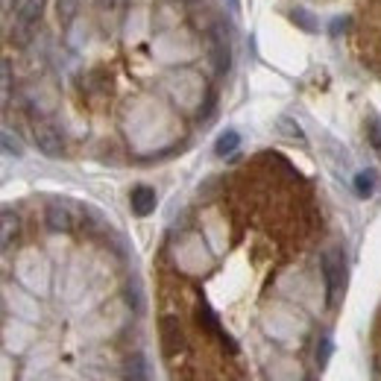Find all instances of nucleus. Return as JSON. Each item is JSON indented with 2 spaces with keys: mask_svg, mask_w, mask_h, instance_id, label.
<instances>
[{
  "mask_svg": "<svg viewBox=\"0 0 381 381\" xmlns=\"http://www.w3.org/2000/svg\"><path fill=\"white\" fill-rule=\"evenodd\" d=\"M323 279H326V296L328 305H338L343 284H346V258L340 247H328L323 255Z\"/></svg>",
  "mask_w": 381,
  "mask_h": 381,
  "instance_id": "obj_1",
  "label": "nucleus"
},
{
  "mask_svg": "<svg viewBox=\"0 0 381 381\" xmlns=\"http://www.w3.org/2000/svg\"><path fill=\"white\" fill-rule=\"evenodd\" d=\"M44 4L47 0H23L21 9H18V18H15V27H12V41L15 44H30L38 21H41V12H44Z\"/></svg>",
  "mask_w": 381,
  "mask_h": 381,
  "instance_id": "obj_2",
  "label": "nucleus"
},
{
  "mask_svg": "<svg viewBox=\"0 0 381 381\" xmlns=\"http://www.w3.org/2000/svg\"><path fill=\"white\" fill-rule=\"evenodd\" d=\"M33 138H36V147H38L44 156L56 159V156L65 153V138H62V132H59L50 121H36V127H33Z\"/></svg>",
  "mask_w": 381,
  "mask_h": 381,
  "instance_id": "obj_3",
  "label": "nucleus"
},
{
  "mask_svg": "<svg viewBox=\"0 0 381 381\" xmlns=\"http://www.w3.org/2000/svg\"><path fill=\"white\" fill-rule=\"evenodd\" d=\"M161 349L164 355H176L182 349V328L176 317H161Z\"/></svg>",
  "mask_w": 381,
  "mask_h": 381,
  "instance_id": "obj_4",
  "label": "nucleus"
},
{
  "mask_svg": "<svg viewBox=\"0 0 381 381\" xmlns=\"http://www.w3.org/2000/svg\"><path fill=\"white\" fill-rule=\"evenodd\" d=\"M129 205H132V211L138 214V218H147V214H153V208H156V190H153L150 185H138V188H132Z\"/></svg>",
  "mask_w": 381,
  "mask_h": 381,
  "instance_id": "obj_5",
  "label": "nucleus"
},
{
  "mask_svg": "<svg viewBox=\"0 0 381 381\" xmlns=\"http://www.w3.org/2000/svg\"><path fill=\"white\" fill-rule=\"evenodd\" d=\"M121 378L124 381H150V364L141 352L129 355V358L124 361V370H121Z\"/></svg>",
  "mask_w": 381,
  "mask_h": 381,
  "instance_id": "obj_6",
  "label": "nucleus"
},
{
  "mask_svg": "<svg viewBox=\"0 0 381 381\" xmlns=\"http://www.w3.org/2000/svg\"><path fill=\"white\" fill-rule=\"evenodd\" d=\"M44 220H47V229H50V232H68L70 226H74V220H70V211H68L62 203L47 205Z\"/></svg>",
  "mask_w": 381,
  "mask_h": 381,
  "instance_id": "obj_7",
  "label": "nucleus"
},
{
  "mask_svg": "<svg viewBox=\"0 0 381 381\" xmlns=\"http://www.w3.org/2000/svg\"><path fill=\"white\" fill-rule=\"evenodd\" d=\"M208 47H211V59H214V68H218V74H226V70H229V44H226L223 33L214 30L211 38H208Z\"/></svg>",
  "mask_w": 381,
  "mask_h": 381,
  "instance_id": "obj_8",
  "label": "nucleus"
},
{
  "mask_svg": "<svg viewBox=\"0 0 381 381\" xmlns=\"http://www.w3.org/2000/svg\"><path fill=\"white\" fill-rule=\"evenodd\" d=\"M18 229H21V220L18 214L4 208V214H0V241H4V247L12 244V237H18Z\"/></svg>",
  "mask_w": 381,
  "mask_h": 381,
  "instance_id": "obj_9",
  "label": "nucleus"
},
{
  "mask_svg": "<svg viewBox=\"0 0 381 381\" xmlns=\"http://www.w3.org/2000/svg\"><path fill=\"white\" fill-rule=\"evenodd\" d=\"M375 190H378V173L375 171H361L358 176H355V194H358L361 200H370Z\"/></svg>",
  "mask_w": 381,
  "mask_h": 381,
  "instance_id": "obj_10",
  "label": "nucleus"
},
{
  "mask_svg": "<svg viewBox=\"0 0 381 381\" xmlns=\"http://www.w3.org/2000/svg\"><path fill=\"white\" fill-rule=\"evenodd\" d=\"M197 317H200V323H203V326H205V328L211 331V335H218V338H220L223 343H229V346L235 349V343H232V340H229V338L223 335V331H220V323H218V317H214V311H211V308H208L205 302H203V305L197 308Z\"/></svg>",
  "mask_w": 381,
  "mask_h": 381,
  "instance_id": "obj_11",
  "label": "nucleus"
},
{
  "mask_svg": "<svg viewBox=\"0 0 381 381\" xmlns=\"http://www.w3.org/2000/svg\"><path fill=\"white\" fill-rule=\"evenodd\" d=\"M237 144H241V135H237L235 129H226L218 138V144H214V153H218V156H232L237 150Z\"/></svg>",
  "mask_w": 381,
  "mask_h": 381,
  "instance_id": "obj_12",
  "label": "nucleus"
},
{
  "mask_svg": "<svg viewBox=\"0 0 381 381\" xmlns=\"http://www.w3.org/2000/svg\"><path fill=\"white\" fill-rule=\"evenodd\" d=\"M80 12V0H56V15H59V23L68 27V23H74Z\"/></svg>",
  "mask_w": 381,
  "mask_h": 381,
  "instance_id": "obj_13",
  "label": "nucleus"
},
{
  "mask_svg": "<svg viewBox=\"0 0 381 381\" xmlns=\"http://www.w3.org/2000/svg\"><path fill=\"white\" fill-rule=\"evenodd\" d=\"M4 153H6V156H23L21 141H18V138H12V132H9V129H4Z\"/></svg>",
  "mask_w": 381,
  "mask_h": 381,
  "instance_id": "obj_14",
  "label": "nucleus"
},
{
  "mask_svg": "<svg viewBox=\"0 0 381 381\" xmlns=\"http://www.w3.org/2000/svg\"><path fill=\"white\" fill-rule=\"evenodd\" d=\"M328 355H331V340H328V338H323V343L317 346V364H320V367H326Z\"/></svg>",
  "mask_w": 381,
  "mask_h": 381,
  "instance_id": "obj_15",
  "label": "nucleus"
},
{
  "mask_svg": "<svg viewBox=\"0 0 381 381\" xmlns=\"http://www.w3.org/2000/svg\"><path fill=\"white\" fill-rule=\"evenodd\" d=\"M127 302H129V308H135V311H141V296H138V284H129V288H127Z\"/></svg>",
  "mask_w": 381,
  "mask_h": 381,
  "instance_id": "obj_16",
  "label": "nucleus"
},
{
  "mask_svg": "<svg viewBox=\"0 0 381 381\" xmlns=\"http://www.w3.org/2000/svg\"><path fill=\"white\" fill-rule=\"evenodd\" d=\"M294 21H296V23H302V27H305V30H314V21H311V18H308V15L302 12V9H296V12H294Z\"/></svg>",
  "mask_w": 381,
  "mask_h": 381,
  "instance_id": "obj_17",
  "label": "nucleus"
},
{
  "mask_svg": "<svg viewBox=\"0 0 381 381\" xmlns=\"http://www.w3.org/2000/svg\"><path fill=\"white\" fill-rule=\"evenodd\" d=\"M346 23H349L346 18H338L335 23H331V33H340V30H346Z\"/></svg>",
  "mask_w": 381,
  "mask_h": 381,
  "instance_id": "obj_18",
  "label": "nucleus"
},
{
  "mask_svg": "<svg viewBox=\"0 0 381 381\" xmlns=\"http://www.w3.org/2000/svg\"><path fill=\"white\" fill-rule=\"evenodd\" d=\"M229 4H232V9H237V0H229Z\"/></svg>",
  "mask_w": 381,
  "mask_h": 381,
  "instance_id": "obj_19",
  "label": "nucleus"
}]
</instances>
